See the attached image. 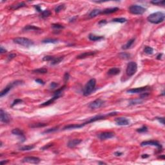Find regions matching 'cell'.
Masks as SVG:
<instances>
[{"label":"cell","mask_w":165,"mask_h":165,"mask_svg":"<svg viewBox=\"0 0 165 165\" xmlns=\"http://www.w3.org/2000/svg\"><path fill=\"white\" fill-rule=\"evenodd\" d=\"M165 14L162 12H156L148 16L147 20L153 24L161 23L165 20Z\"/></svg>","instance_id":"6da1fadb"},{"label":"cell","mask_w":165,"mask_h":165,"mask_svg":"<svg viewBox=\"0 0 165 165\" xmlns=\"http://www.w3.org/2000/svg\"><path fill=\"white\" fill-rule=\"evenodd\" d=\"M96 85V80L94 78L90 79L83 88V95L85 96H88L93 92Z\"/></svg>","instance_id":"7a4b0ae2"},{"label":"cell","mask_w":165,"mask_h":165,"mask_svg":"<svg viewBox=\"0 0 165 165\" xmlns=\"http://www.w3.org/2000/svg\"><path fill=\"white\" fill-rule=\"evenodd\" d=\"M118 114V112H114L109 113V114H104V115H95V116L93 117H91L90 119H88V121L85 122L83 123H82L83 125V126H85L86 125L88 124L92 123H94V122H95L97 121H99V120H102V119H105L108 116H113V115H115Z\"/></svg>","instance_id":"3957f363"},{"label":"cell","mask_w":165,"mask_h":165,"mask_svg":"<svg viewBox=\"0 0 165 165\" xmlns=\"http://www.w3.org/2000/svg\"><path fill=\"white\" fill-rule=\"evenodd\" d=\"M13 41L15 44L20 45L21 46H25V47H30L34 45V41L32 40H29L28 38H22V37H18L15 38L13 40Z\"/></svg>","instance_id":"277c9868"},{"label":"cell","mask_w":165,"mask_h":165,"mask_svg":"<svg viewBox=\"0 0 165 165\" xmlns=\"http://www.w3.org/2000/svg\"><path fill=\"white\" fill-rule=\"evenodd\" d=\"M137 70V65L135 62H129L126 69V74L128 77H131L136 73Z\"/></svg>","instance_id":"5b68a950"},{"label":"cell","mask_w":165,"mask_h":165,"mask_svg":"<svg viewBox=\"0 0 165 165\" xmlns=\"http://www.w3.org/2000/svg\"><path fill=\"white\" fill-rule=\"evenodd\" d=\"M23 83L22 81H20V80H17V81H15L12 82L11 83L9 84L5 88L3 89V90L0 93V97H2L3 96H5V95H7L8 93L10 92V90H11L12 88L14 87L15 86H18V85H20L21 84Z\"/></svg>","instance_id":"8992f818"},{"label":"cell","mask_w":165,"mask_h":165,"mask_svg":"<svg viewBox=\"0 0 165 165\" xmlns=\"http://www.w3.org/2000/svg\"><path fill=\"white\" fill-rule=\"evenodd\" d=\"M145 8L137 5H134L129 7V12L132 14H135V15H142L145 12Z\"/></svg>","instance_id":"52a82bcc"},{"label":"cell","mask_w":165,"mask_h":165,"mask_svg":"<svg viewBox=\"0 0 165 165\" xmlns=\"http://www.w3.org/2000/svg\"><path fill=\"white\" fill-rule=\"evenodd\" d=\"M104 104H105V101L102 100L101 99H97L94 100V101L91 102L89 104L88 107L92 110H95V109L101 108V106H103Z\"/></svg>","instance_id":"ba28073f"},{"label":"cell","mask_w":165,"mask_h":165,"mask_svg":"<svg viewBox=\"0 0 165 165\" xmlns=\"http://www.w3.org/2000/svg\"><path fill=\"white\" fill-rule=\"evenodd\" d=\"M141 146H155L158 148L159 150H162V145L160 143L156 141H143L141 143Z\"/></svg>","instance_id":"9c48e42d"},{"label":"cell","mask_w":165,"mask_h":165,"mask_svg":"<svg viewBox=\"0 0 165 165\" xmlns=\"http://www.w3.org/2000/svg\"><path fill=\"white\" fill-rule=\"evenodd\" d=\"M40 161H41V159L39 157L33 156L25 157L22 160L23 163H31V164H39Z\"/></svg>","instance_id":"30bf717a"},{"label":"cell","mask_w":165,"mask_h":165,"mask_svg":"<svg viewBox=\"0 0 165 165\" xmlns=\"http://www.w3.org/2000/svg\"><path fill=\"white\" fill-rule=\"evenodd\" d=\"M115 136V133L112 132H104L100 133L98 135V137L101 140H106V139H111Z\"/></svg>","instance_id":"8fae6325"},{"label":"cell","mask_w":165,"mask_h":165,"mask_svg":"<svg viewBox=\"0 0 165 165\" xmlns=\"http://www.w3.org/2000/svg\"><path fill=\"white\" fill-rule=\"evenodd\" d=\"M150 90V87L148 86H143V87H139V88H132L127 90L128 93L130 94H138V93H143L145 92L147 90Z\"/></svg>","instance_id":"7c38bea8"},{"label":"cell","mask_w":165,"mask_h":165,"mask_svg":"<svg viewBox=\"0 0 165 165\" xmlns=\"http://www.w3.org/2000/svg\"><path fill=\"white\" fill-rule=\"evenodd\" d=\"M0 119L1 121L4 123H9L10 121V117L7 112H5L3 109L0 110Z\"/></svg>","instance_id":"4fadbf2b"},{"label":"cell","mask_w":165,"mask_h":165,"mask_svg":"<svg viewBox=\"0 0 165 165\" xmlns=\"http://www.w3.org/2000/svg\"><path fill=\"white\" fill-rule=\"evenodd\" d=\"M115 122L117 125L127 126L130 124V121L126 117H117L115 119Z\"/></svg>","instance_id":"5bb4252c"},{"label":"cell","mask_w":165,"mask_h":165,"mask_svg":"<svg viewBox=\"0 0 165 165\" xmlns=\"http://www.w3.org/2000/svg\"><path fill=\"white\" fill-rule=\"evenodd\" d=\"M12 134L15 135H18L21 137V139H22V142L25 141V136L24 132L22 130H20L19 128H14L12 130Z\"/></svg>","instance_id":"9a60e30c"},{"label":"cell","mask_w":165,"mask_h":165,"mask_svg":"<svg viewBox=\"0 0 165 165\" xmlns=\"http://www.w3.org/2000/svg\"><path fill=\"white\" fill-rule=\"evenodd\" d=\"M81 140L78 139H74L72 140L68 141V143H67V146L70 148H74L75 146H77L78 145H79L80 143H81Z\"/></svg>","instance_id":"2e32d148"},{"label":"cell","mask_w":165,"mask_h":165,"mask_svg":"<svg viewBox=\"0 0 165 165\" xmlns=\"http://www.w3.org/2000/svg\"><path fill=\"white\" fill-rule=\"evenodd\" d=\"M83 125L81 124H72V125H68L65 126L63 128V130H74V129H79L83 128Z\"/></svg>","instance_id":"e0dca14e"},{"label":"cell","mask_w":165,"mask_h":165,"mask_svg":"<svg viewBox=\"0 0 165 165\" xmlns=\"http://www.w3.org/2000/svg\"><path fill=\"white\" fill-rule=\"evenodd\" d=\"M97 53L96 51H94V52H84L83 54H81L80 55H77V59L78 60H81V59H85L87 57H90V56H92V55H94L95 54Z\"/></svg>","instance_id":"ac0fdd59"},{"label":"cell","mask_w":165,"mask_h":165,"mask_svg":"<svg viewBox=\"0 0 165 165\" xmlns=\"http://www.w3.org/2000/svg\"><path fill=\"white\" fill-rule=\"evenodd\" d=\"M88 38L89 40L92 41H101V40H103V36H101V35H96L93 34H90L88 35Z\"/></svg>","instance_id":"d6986e66"},{"label":"cell","mask_w":165,"mask_h":165,"mask_svg":"<svg viewBox=\"0 0 165 165\" xmlns=\"http://www.w3.org/2000/svg\"><path fill=\"white\" fill-rule=\"evenodd\" d=\"M117 10H119V8L117 7H114V8H108V9H106L103 10H102V14H112L114 12H115Z\"/></svg>","instance_id":"ffe728a7"},{"label":"cell","mask_w":165,"mask_h":165,"mask_svg":"<svg viewBox=\"0 0 165 165\" xmlns=\"http://www.w3.org/2000/svg\"><path fill=\"white\" fill-rule=\"evenodd\" d=\"M102 14V10H100V9H94L93 10L91 11L90 14H89V15L88 17L90 18H93L96 17L97 15H99V14Z\"/></svg>","instance_id":"44dd1931"},{"label":"cell","mask_w":165,"mask_h":165,"mask_svg":"<svg viewBox=\"0 0 165 165\" xmlns=\"http://www.w3.org/2000/svg\"><path fill=\"white\" fill-rule=\"evenodd\" d=\"M120 69L117 67L110 68V70L108 71V74L109 75H118L120 73Z\"/></svg>","instance_id":"7402d4cb"},{"label":"cell","mask_w":165,"mask_h":165,"mask_svg":"<svg viewBox=\"0 0 165 165\" xmlns=\"http://www.w3.org/2000/svg\"><path fill=\"white\" fill-rule=\"evenodd\" d=\"M64 56H60V57H54L53 60L51 61V65H57L63 60Z\"/></svg>","instance_id":"603a6c76"},{"label":"cell","mask_w":165,"mask_h":165,"mask_svg":"<svg viewBox=\"0 0 165 165\" xmlns=\"http://www.w3.org/2000/svg\"><path fill=\"white\" fill-rule=\"evenodd\" d=\"M135 41V39L134 38H132L131 40H130L128 41L126 43L125 45L122 46V49L123 50H127V49H129L132 46V45H133V43H134Z\"/></svg>","instance_id":"cb8c5ba5"},{"label":"cell","mask_w":165,"mask_h":165,"mask_svg":"<svg viewBox=\"0 0 165 165\" xmlns=\"http://www.w3.org/2000/svg\"><path fill=\"white\" fill-rule=\"evenodd\" d=\"M58 98H59V97H57V96H54L52 98L49 99V101H47L43 103H42L41 105H40V106H45L50 105H51L52 103H53L55 101L56 99H58Z\"/></svg>","instance_id":"d4e9b609"},{"label":"cell","mask_w":165,"mask_h":165,"mask_svg":"<svg viewBox=\"0 0 165 165\" xmlns=\"http://www.w3.org/2000/svg\"><path fill=\"white\" fill-rule=\"evenodd\" d=\"M26 7V4L24 2H20L12 5L11 7H10V9L12 10H17V9H20V8H22V7Z\"/></svg>","instance_id":"484cf974"},{"label":"cell","mask_w":165,"mask_h":165,"mask_svg":"<svg viewBox=\"0 0 165 165\" xmlns=\"http://www.w3.org/2000/svg\"><path fill=\"white\" fill-rule=\"evenodd\" d=\"M65 88H66V86L65 85V86H63L61 88H60L59 89H57V90H55V92H54V96H57V97H61L62 95V94H63V92L65 89Z\"/></svg>","instance_id":"4316f807"},{"label":"cell","mask_w":165,"mask_h":165,"mask_svg":"<svg viewBox=\"0 0 165 165\" xmlns=\"http://www.w3.org/2000/svg\"><path fill=\"white\" fill-rule=\"evenodd\" d=\"M51 15V12L49 10H43L41 13V15H40V18H42V19H45V18H48L50 15Z\"/></svg>","instance_id":"83f0119b"},{"label":"cell","mask_w":165,"mask_h":165,"mask_svg":"<svg viewBox=\"0 0 165 165\" xmlns=\"http://www.w3.org/2000/svg\"><path fill=\"white\" fill-rule=\"evenodd\" d=\"M48 125L46 123H34L31 124L29 125V126L30 128H41V127H45L46 126Z\"/></svg>","instance_id":"f1b7e54d"},{"label":"cell","mask_w":165,"mask_h":165,"mask_svg":"<svg viewBox=\"0 0 165 165\" xmlns=\"http://www.w3.org/2000/svg\"><path fill=\"white\" fill-rule=\"evenodd\" d=\"M143 99H141V98H138V99L130 100V102H129V105H137V104H141L143 102Z\"/></svg>","instance_id":"f546056e"},{"label":"cell","mask_w":165,"mask_h":165,"mask_svg":"<svg viewBox=\"0 0 165 165\" xmlns=\"http://www.w3.org/2000/svg\"><path fill=\"white\" fill-rule=\"evenodd\" d=\"M40 30V28H38L37 26H34V25H27L23 29L24 31L27 30Z\"/></svg>","instance_id":"4dcf8cb0"},{"label":"cell","mask_w":165,"mask_h":165,"mask_svg":"<svg viewBox=\"0 0 165 165\" xmlns=\"http://www.w3.org/2000/svg\"><path fill=\"white\" fill-rule=\"evenodd\" d=\"M34 148H35L34 145L23 146L22 147L20 148V150H21V151H30V150H32V149H34Z\"/></svg>","instance_id":"1f68e13d"},{"label":"cell","mask_w":165,"mask_h":165,"mask_svg":"<svg viewBox=\"0 0 165 165\" xmlns=\"http://www.w3.org/2000/svg\"><path fill=\"white\" fill-rule=\"evenodd\" d=\"M34 73H36V74H46L47 73L48 70L47 69L45 68H38V69H35V70H34L32 71Z\"/></svg>","instance_id":"d6a6232c"},{"label":"cell","mask_w":165,"mask_h":165,"mask_svg":"<svg viewBox=\"0 0 165 165\" xmlns=\"http://www.w3.org/2000/svg\"><path fill=\"white\" fill-rule=\"evenodd\" d=\"M58 42V40L55 39H46L42 41V43H52V44H55Z\"/></svg>","instance_id":"836d02e7"},{"label":"cell","mask_w":165,"mask_h":165,"mask_svg":"<svg viewBox=\"0 0 165 165\" xmlns=\"http://www.w3.org/2000/svg\"><path fill=\"white\" fill-rule=\"evenodd\" d=\"M144 52L146 54H148V55H151L154 52V49L150 46H145V48L144 49Z\"/></svg>","instance_id":"e575fe53"},{"label":"cell","mask_w":165,"mask_h":165,"mask_svg":"<svg viewBox=\"0 0 165 165\" xmlns=\"http://www.w3.org/2000/svg\"><path fill=\"white\" fill-rule=\"evenodd\" d=\"M113 22L119 23H124L127 21V20L124 18H115L112 20Z\"/></svg>","instance_id":"d590c367"},{"label":"cell","mask_w":165,"mask_h":165,"mask_svg":"<svg viewBox=\"0 0 165 165\" xmlns=\"http://www.w3.org/2000/svg\"><path fill=\"white\" fill-rule=\"evenodd\" d=\"M65 8V4H60L59 5H57V7L55 8V12L56 13H59L60 12L64 10Z\"/></svg>","instance_id":"8d00e7d4"},{"label":"cell","mask_w":165,"mask_h":165,"mask_svg":"<svg viewBox=\"0 0 165 165\" xmlns=\"http://www.w3.org/2000/svg\"><path fill=\"white\" fill-rule=\"evenodd\" d=\"M119 57H121V58H122V59H125V60H126V59H128V58H130V54H128V53H126V52H121L119 54Z\"/></svg>","instance_id":"74e56055"},{"label":"cell","mask_w":165,"mask_h":165,"mask_svg":"<svg viewBox=\"0 0 165 165\" xmlns=\"http://www.w3.org/2000/svg\"><path fill=\"white\" fill-rule=\"evenodd\" d=\"M52 27L53 29H55V30H61V29H63L65 27H64L62 25L58 24V23H54V24L52 25Z\"/></svg>","instance_id":"f35d334b"},{"label":"cell","mask_w":165,"mask_h":165,"mask_svg":"<svg viewBox=\"0 0 165 165\" xmlns=\"http://www.w3.org/2000/svg\"><path fill=\"white\" fill-rule=\"evenodd\" d=\"M58 130V127H54L52 128H49L46 129V130H45L43 132V134H49V133H52V132H56Z\"/></svg>","instance_id":"ab89813d"},{"label":"cell","mask_w":165,"mask_h":165,"mask_svg":"<svg viewBox=\"0 0 165 165\" xmlns=\"http://www.w3.org/2000/svg\"><path fill=\"white\" fill-rule=\"evenodd\" d=\"M148 131V128L146 126H143L142 127L140 128H138L137 129V132H139V133H145V132H146Z\"/></svg>","instance_id":"60d3db41"},{"label":"cell","mask_w":165,"mask_h":165,"mask_svg":"<svg viewBox=\"0 0 165 165\" xmlns=\"http://www.w3.org/2000/svg\"><path fill=\"white\" fill-rule=\"evenodd\" d=\"M165 1H152L151 3L155 5H165Z\"/></svg>","instance_id":"b9f144b4"},{"label":"cell","mask_w":165,"mask_h":165,"mask_svg":"<svg viewBox=\"0 0 165 165\" xmlns=\"http://www.w3.org/2000/svg\"><path fill=\"white\" fill-rule=\"evenodd\" d=\"M54 56H51V55H46L43 58V61H51L53 60Z\"/></svg>","instance_id":"7bdbcfd3"},{"label":"cell","mask_w":165,"mask_h":165,"mask_svg":"<svg viewBox=\"0 0 165 165\" xmlns=\"http://www.w3.org/2000/svg\"><path fill=\"white\" fill-rule=\"evenodd\" d=\"M22 102L23 101L21 100V99H15V100L13 101V103H12V104L11 105V106L12 107H13L14 106H15V105H18V104L19 103H22Z\"/></svg>","instance_id":"ee69618b"},{"label":"cell","mask_w":165,"mask_h":165,"mask_svg":"<svg viewBox=\"0 0 165 165\" xmlns=\"http://www.w3.org/2000/svg\"><path fill=\"white\" fill-rule=\"evenodd\" d=\"M53 146V143H49V144H47L46 145H45L43 147H42L41 148V150H48L49 148H50L51 146Z\"/></svg>","instance_id":"f6af8a7d"},{"label":"cell","mask_w":165,"mask_h":165,"mask_svg":"<svg viewBox=\"0 0 165 165\" xmlns=\"http://www.w3.org/2000/svg\"><path fill=\"white\" fill-rule=\"evenodd\" d=\"M57 86H58V84H57V83H55V82H52V83L50 84V88L52 89V90H53V89H54V88H56Z\"/></svg>","instance_id":"bcb514c9"},{"label":"cell","mask_w":165,"mask_h":165,"mask_svg":"<svg viewBox=\"0 0 165 165\" xmlns=\"http://www.w3.org/2000/svg\"><path fill=\"white\" fill-rule=\"evenodd\" d=\"M15 57H16V54H13V53H12V54H9V55L7 56V59H8V61H10V60H12V59H14V58Z\"/></svg>","instance_id":"7dc6e473"},{"label":"cell","mask_w":165,"mask_h":165,"mask_svg":"<svg viewBox=\"0 0 165 165\" xmlns=\"http://www.w3.org/2000/svg\"><path fill=\"white\" fill-rule=\"evenodd\" d=\"M69 77H70V75H69V74H68V72H66L65 74V75H64V81H65V82L66 83V82H67L68 81V79H69Z\"/></svg>","instance_id":"c3c4849f"},{"label":"cell","mask_w":165,"mask_h":165,"mask_svg":"<svg viewBox=\"0 0 165 165\" xmlns=\"http://www.w3.org/2000/svg\"><path fill=\"white\" fill-rule=\"evenodd\" d=\"M156 119H157L159 123H161L163 125H165V118L164 117H156Z\"/></svg>","instance_id":"681fc988"},{"label":"cell","mask_w":165,"mask_h":165,"mask_svg":"<svg viewBox=\"0 0 165 165\" xmlns=\"http://www.w3.org/2000/svg\"><path fill=\"white\" fill-rule=\"evenodd\" d=\"M35 81L36 82V83H38L40 84V85H45V82L42 80V79H35Z\"/></svg>","instance_id":"f907efd6"},{"label":"cell","mask_w":165,"mask_h":165,"mask_svg":"<svg viewBox=\"0 0 165 165\" xmlns=\"http://www.w3.org/2000/svg\"><path fill=\"white\" fill-rule=\"evenodd\" d=\"M34 7H35V9H36V10L38 12H41V13L42 12H43L40 5H34Z\"/></svg>","instance_id":"816d5d0a"},{"label":"cell","mask_w":165,"mask_h":165,"mask_svg":"<svg viewBox=\"0 0 165 165\" xmlns=\"http://www.w3.org/2000/svg\"><path fill=\"white\" fill-rule=\"evenodd\" d=\"M7 52V50L5 49H4L2 46H1V49H0V53L1 54H4V53H6Z\"/></svg>","instance_id":"f5cc1de1"},{"label":"cell","mask_w":165,"mask_h":165,"mask_svg":"<svg viewBox=\"0 0 165 165\" xmlns=\"http://www.w3.org/2000/svg\"><path fill=\"white\" fill-rule=\"evenodd\" d=\"M106 23V21L105 20H101V21L99 22V25H101V26H103V25H105Z\"/></svg>","instance_id":"db71d44e"},{"label":"cell","mask_w":165,"mask_h":165,"mask_svg":"<svg viewBox=\"0 0 165 165\" xmlns=\"http://www.w3.org/2000/svg\"><path fill=\"white\" fill-rule=\"evenodd\" d=\"M114 155H115V156L120 157V156H121L122 155H123V153H122V152H114Z\"/></svg>","instance_id":"11a10c76"},{"label":"cell","mask_w":165,"mask_h":165,"mask_svg":"<svg viewBox=\"0 0 165 165\" xmlns=\"http://www.w3.org/2000/svg\"><path fill=\"white\" fill-rule=\"evenodd\" d=\"M141 157H142L143 159L148 158V157H149V155H148V154H143V155H142V156H141Z\"/></svg>","instance_id":"9f6ffc18"},{"label":"cell","mask_w":165,"mask_h":165,"mask_svg":"<svg viewBox=\"0 0 165 165\" xmlns=\"http://www.w3.org/2000/svg\"><path fill=\"white\" fill-rule=\"evenodd\" d=\"M77 16H75V17H73L72 18H71L70 20V22H74V21H75V20L77 19Z\"/></svg>","instance_id":"6f0895ef"},{"label":"cell","mask_w":165,"mask_h":165,"mask_svg":"<svg viewBox=\"0 0 165 165\" xmlns=\"http://www.w3.org/2000/svg\"><path fill=\"white\" fill-rule=\"evenodd\" d=\"M162 55H163V54H159V55L157 56V60H161Z\"/></svg>","instance_id":"680465c9"},{"label":"cell","mask_w":165,"mask_h":165,"mask_svg":"<svg viewBox=\"0 0 165 165\" xmlns=\"http://www.w3.org/2000/svg\"><path fill=\"white\" fill-rule=\"evenodd\" d=\"M8 162H9V161H7H7H1V164L3 165H4V164H7Z\"/></svg>","instance_id":"91938a15"},{"label":"cell","mask_w":165,"mask_h":165,"mask_svg":"<svg viewBox=\"0 0 165 165\" xmlns=\"http://www.w3.org/2000/svg\"><path fill=\"white\" fill-rule=\"evenodd\" d=\"M99 165H106V163H104V162H98Z\"/></svg>","instance_id":"94428289"},{"label":"cell","mask_w":165,"mask_h":165,"mask_svg":"<svg viewBox=\"0 0 165 165\" xmlns=\"http://www.w3.org/2000/svg\"><path fill=\"white\" fill-rule=\"evenodd\" d=\"M158 158L163 159H165V155H161V156H159V157Z\"/></svg>","instance_id":"6125c7cd"}]
</instances>
